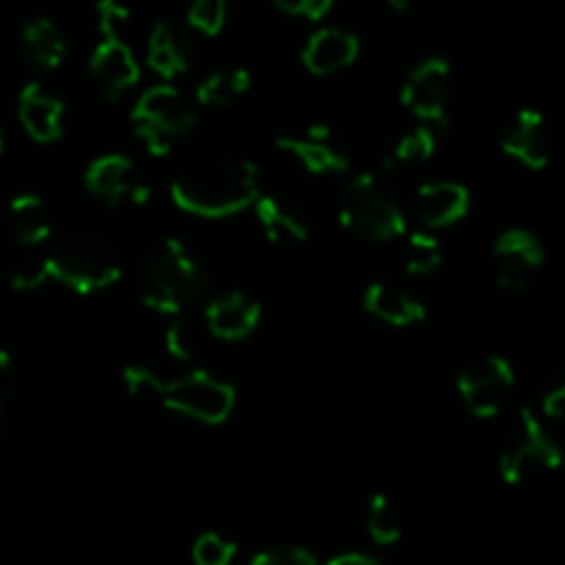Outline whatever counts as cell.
I'll use <instances>...</instances> for the list:
<instances>
[{"label": "cell", "instance_id": "obj_1", "mask_svg": "<svg viewBox=\"0 0 565 565\" xmlns=\"http://www.w3.org/2000/svg\"><path fill=\"white\" fill-rule=\"evenodd\" d=\"M121 279V259L108 237L92 230H70L50 246L47 254L11 274L14 290H36L47 281L88 296Z\"/></svg>", "mask_w": 565, "mask_h": 565}, {"label": "cell", "instance_id": "obj_2", "mask_svg": "<svg viewBox=\"0 0 565 565\" xmlns=\"http://www.w3.org/2000/svg\"><path fill=\"white\" fill-rule=\"evenodd\" d=\"M259 196V169L248 158L207 154L188 163L171 182L180 210L202 218H224L252 207Z\"/></svg>", "mask_w": 565, "mask_h": 565}, {"label": "cell", "instance_id": "obj_3", "mask_svg": "<svg viewBox=\"0 0 565 565\" xmlns=\"http://www.w3.org/2000/svg\"><path fill=\"white\" fill-rule=\"evenodd\" d=\"M202 268L177 237H163L143 248L136 268V287L143 307L160 315H177L202 292Z\"/></svg>", "mask_w": 565, "mask_h": 565}, {"label": "cell", "instance_id": "obj_4", "mask_svg": "<svg viewBox=\"0 0 565 565\" xmlns=\"http://www.w3.org/2000/svg\"><path fill=\"white\" fill-rule=\"evenodd\" d=\"M125 384L130 395H143L149 392L158 397L166 408L185 417L199 419L204 425H218L235 408V386L215 379L207 370H193L182 379H160L147 364H127Z\"/></svg>", "mask_w": 565, "mask_h": 565}, {"label": "cell", "instance_id": "obj_5", "mask_svg": "<svg viewBox=\"0 0 565 565\" xmlns=\"http://www.w3.org/2000/svg\"><path fill=\"white\" fill-rule=\"evenodd\" d=\"M130 121L147 152L163 158L174 138L185 136L196 125V114L180 88H174L171 83H158L138 97Z\"/></svg>", "mask_w": 565, "mask_h": 565}, {"label": "cell", "instance_id": "obj_6", "mask_svg": "<svg viewBox=\"0 0 565 565\" xmlns=\"http://www.w3.org/2000/svg\"><path fill=\"white\" fill-rule=\"evenodd\" d=\"M563 467V450L533 408H522L508 445L502 447L500 475L508 486H524Z\"/></svg>", "mask_w": 565, "mask_h": 565}, {"label": "cell", "instance_id": "obj_7", "mask_svg": "<svg viewBox=\"0 0 565 565\" xmlns=\"http://www.w3.org/2000/svg\"><path fill=\"white\" fill-rule=\"evenodd\" d=\"M340 221L342 226H353L370 241H392L406 232V213L370 171H362L348 182L340 202Z\"/></svg>", "mask_w": 565, "mask_h": 565}, {"label": "cell", "instance_id": "obj_8", "mask_svg": "<svg viewBox=\"0 0 565 565\" xmlns=\"http://www.w3.org/2000/svg\"><path fill=\"white\" fill-rule=\"evenodd\" d=\"M513 384H516V373L500 353H483L458 373V392L469 412L480 419L497 417L505 408Z\"/></svg>", "mask_w": 565, "mask_h": 565}, {"label": "cell", "instance_id": "obj_9", "mask_svg": "<svg viewBox=\"0 0 565 565\" xmlns=\"http://www.w3.org/2000/svg\"><path fill=\"white\" fill-rule=\"evenodd\" d=\"M494 279L502 290L522 292L544 268L546 252L530 230H505L494 243Z\"/></svg>", "mask_w": 565, "mask_h": 565}, {"label": "cell", "instance_id": "obj_10", "mask_svg": "<svg viewBox=\"0 0 565 565\" xmlns=\"http://www.w3.org/2000/svg\"><path fill=\"white\" fill-rule=\"evenodd\" d=\"M447 97H450V64L441 55L425 58L414 66L401 88V103L430 125H447Z\"/></svg>", "mask_w": 565, "mask_h": 565}, {"label": "cell", "instance_id": "obj_11", "mask_svg": "<svg viewBox=\"0 0 565 565\" xmlns=\"http://www.w3.org/2000/svg\"><path fill=\"white\" fill-rule=\"evenodd\" d=\"M502 152L524 163L527 169H544L552 158V132L544 114L535 108L516 110L502 132Z\"/></svg>", "mask_w": 565, "mask_h": 565}, {"label": "cell", "instance_id": "obj_12", "mask_svg": "<svg viewBox=\"0 0 565 565\" xmlns=\"http://www.w3.org/2000/svg\"><path fill=\"white\" fill-rule=\"evenodd\" d=\"M276 149L296 158L312 174H342L351 169V160L334 143L329 125H309L298 136H276Z\"/></svg>", "mask_w": 565, "mask_h": 565}, {"label": "cell", "instance_id": "obj_13", "mask_svg": "<svg viewBox=\"0 0 565 565\" xmlns=\"http://www.w3.org/2000/svg\"><path fill=\"white\" fill-rule=\"evenodd\" d=\"M92 66L94 81L103 86V92H108L110 97H119L127 88H132L141 77V66H138L136 53L130 50V44L121 36H103L92 50Z\"/></svg>", "mask_w": 565, "mask_h": 565}, {"label": "cell", "instance_id": "obj_14", "mask_svg": "<svg viewBox=\"0 0 565 565\" xmlns=\"http://www.w3.org/2000/svg\"><path fill=\"white\" fill-rule=\"evenodd\" d=\"M359 55V36L345 28L326 25L318 28L303 44V66L312 75H334L356 61Z\"/></svg>", "mask_w": 565, "mask_h": 565}, {"label": "cell", "instance_id": "obj_15", "mask_svg": "<svg viewBox=\"0 0 565 565\" xmlns=\"http://www.w3.org/2000/svg\"><path fill=\"white\" fill-rule=\"evenodd\" d=\"M259 318H263V307L252 296L237 290L213 298L207 303V309H204V323H207V329L218 340L226 342L246 340L257 329Z\"/></svg>", "mask_w": 565, "mask_h": 565}, {"label": "cell", "instance_id": "obj_16", "mask_svg": "<svg viewBox=\"0 0 565 565\" xmlns=\"http://www.w3.org/2000/svg\"><path fill=\"white\" fill-rule=\"evenodd\" d=\"M469 188L452 180L423 182L414 193V210L430 230L461 221L469 213Z\"/></svg>", "mask_w": 565, "mask_h": 565}, {"label": "cell", "instance_id": "obj_17", "mask_svg": "<svg viewBox=\"0 0 565 565\" xmlns=\"http://www.w3.org/2000/svg\"><path fill=\"white\" fill-rule=\"evenodd\" d=\"M22 127L33 141H55L64 132V103L44 92L39 83H28L20 92V105H17Z\"/></svg>", "mask_w": 565, "mask_h": 565}, {"label": "cell", "instance_id": "obj_18", "mask_svg": "<svg viewBox=\"0 0 565 565\" xmlns=\"http://www.w3.org/2000/svg\"><path fill=\"white\" fill-rule=\"evenodd\" d=\"M86 188L92 193H97L103 202L119 204L127 202L132 185H136V177H132V160L127 154H99L97 160H92L86 169Z\"/></svg>", "mask_w": 565, "mask_h": 565}, {"label": "cell", "instance_id": "obj_19", "mask_svg": "<svg viewBox=\"0 0 565 565\" xmlns=\"http://www.w3.org/2000/svg\"><path fill=\"white\" fill-rule=\"evenodd\" d=\"M364 309H367L373 318L384 320V323L397 326H414L419 320H425V303L419 298L408 296L401 287H392L386 281H373V285L364 290Z\"/></svg>", "mask_w": 565, "mask_h": 565}, {"label": "cell", "instance_id": "obj_20", "mask_svg": "<svg viewBox=\"0 0 565 565\" xmlns=\"http://www.w3.org/2000/svg\"><path fill=\"white\" fill-rule=\"evenodd\" d=\"M9 226L11 235L20 246L33 248L42 246L53 237V224H50L47 207H44L42 196L36 193H20L9 202Z\"/></svg>", "mask_w": 565, "mask_h": 565}, {"label": "cell", "instance_id": "obj_21", "mask_svg": "<svg viewBox=\"0 0 565 565\" xmlns=\"http://www.w3.org/2000/svg\"><path fill=\"white\" fill-rule=\"evenodd\" d=\"M257 213L259 226L265 235L274 243H303L309 241V226L285 199L270 196V193H259L257 202L252 204Z\"/></svg>", "mask_w": 565, "mask_h": 565}, {"label": "cell", "instance_id": "obj_22", "mask_svg": "<svg viewBox=\"0 0 565 565\" xmlns=\"http://www.w3.org/2000/svg\"><path fill=\"white\" fill-rule=\"evenodd\" d=\"M22 47L33 64L55 70L66 55V36L50 17H36L22 28Z\"/></svg>", "mask_w": 565, "mask_h": 565}, {"label": "cell", "instance_id": "obj_23", "mask_svg": "<svg viewBox=\"0 0 565 565\" xmlns=\"http://www.w3.org/2000/svg\"><path fill=\"white\" fill-rule=\"evenodd\" d=\"M147 61L158 75L177 77L188 70L191 55H188V47L180 39V33L169 22H154L152 31H149Z\"/></svg>", "mask_w": 565, "mask_h": 565}, {"label": "cell", "instance_id": "obj_24", "mask_svg": "<svg viewBox=\"0 0 565 565\" xmlns=\"http://www.w3.org/2000/svg\"><path fill=\"white\" fill-rule=\"evenodd\" d=\"M248 88H252V75H248V70L232 66V70L210 72V75L196 86V99L199 105L218 108V105H232L237 97H243Z\"/></svg>", "mask_w": 565, "mask_h": 565}, {"label": "cell", "instance_id": "obj_25", "mask_svg": "<svg viewBox=\"0 0 565 565\" xmlns=\"http://www.w3.org/2000/svg\"><path fill=\"white\" fill-rule=\"evenodd\" d=\"M439 147L434 127H414L397 136L384 152V169H401V166H417L428 160Z\"/></svg>", "mask_w": 565, "mask_h": 565}, {"label": "cell", "instance_id": "obj_26", "mask_svg": "<svg viewBox=\"0 0 565 565\" xmlns=\"http://www.w3.org/2000/svg\"><path fill=\"white\" fill-rule=\"evenodd\" d=\"M367 533L379 546H390L401 539L403 519L395 500L386 491H375L367 505Z\"/></svg>", "mask_w": 565, "mask_h": 565}, {"label": "cell", "instance_id": "obj_27", "mask_svg": "<svg viewBox=\"0 0 565 565\" xmlns=\"http://www.w3.org/2000/svg\"><path fill=\"white\" fill-rule=\"evenodd\" d=\"M441 259H445V252H441L439 237L430 235V232H423V230L408 235L406 257H403L408 274L412 276L434 274V270L441 265Z\"/></svg>", "mask_w": 565, "mask_h": 565}, {"label": "cell", "instance_id": "obj_28", "mask_svg": "<svg viewBox=\"0 0 565 565\" xmlns=\"http://www.w3.org/2000/svg\"><path fill=\"white\" fill-rule=\"evenodd\" d=\"M237 546L221 533H202L193 541V563L196 565H232Z\"/></svg>", "mask_w": 565, "mask_h": 565}, {"label": "cell", "instance_id": "obj_29", "mask_svg": "<svg viewBox=\"0 0 565 565\" xmlns=\"http://www.w3.org/2000/svg\"><path fill=\"white\" fill-rule=\"evenodd\" d=\"M188 22L204 36H215L226 22V3L224 0H196L188 9Z\"/></svg>", "mask_w": 565, "mask_h": 565}, {"label": "cell", "instance_id": "obj_30", "mask_svg": "<svg viewBox=\"0 0 565 565\" xmlns=\"http://www.w3.org/2000/svg\"><path fill=\"white\" fill-rule=\"evenodd\" d=\"M541 412L550 419H561L565 414V364L555 367L541 390Z\"/></svg>", "mask_w": 565, "mask_h": 565}, {"label": "cell", "instance_id": "obj_31", "mask_svg": "<svg viewBox=\"0 0 565 565\" xmlns=\"http://www.w3.org/2000/svg\"><path fill=\"white\" fill-rule=\"evenodd\" d=\"M163 342L169 356L180 359V362H188L193 356V351H196V337H193L191 326L182 323V320H171L163 334Z\"/></svg>", "mask_w": 565, "mask_h": 565}, {"label": "cell", "instance_id": "obj_32", "mask_svg": "<svg viewBox=\"0 0 565 565\" xmlns=\"http://www.w3.org/2000/svg\"><path fill=\"white\" fill-rule=\"evenodd\" d=\"M276 9L287 17H303L309 22H318L331 14L334 3L331 0H274Z\"/></svg>", "mask_w": 565, "mask_h": 565}, {"label": "cell", "instance_id": "obj_33", "mask_svg": "<svg viewBox=\"0 0 565 565\" xmlns=\"http://www.w3.org/2000/svg\"><path fill=\"white\" fill-rule=\"evenodd\" d=\"M252 565H318L315 555L301 546H281V550H268L254 555Z\"/></svg>", "mask_w": 565, "mask_h": 565}, {"label": "cell", "instance_id": "obj_34", "mask_svg": "<svg viewBox=\"0 0 565 565\" xmlns=\"http://www.w3.org/2000/svg\"><path fill=\"white\" fill-rule=\"evenodd\" d=\"M130 20V9L114 3V0H103L97 3V25L103 36H119V28Z\"/></svg>", "mask_w": 565, "mask_h": 565}, {"label": "cell", "instance_id": "obj_35", "mask_svg": "<svg viewBox=\"0 0 565 565\" xmlns=\"http://www.w3.org/2000/svg\"><path fill=\"white\" fill-rule=\"evenodd\" d=\"M326 565H381L375 557L370 555H362V552H345V555H337L331 557Z\"/></svg>", "mask_w": 565, "mask_h": 565}, {"label": "cell", "instance_id": "obj_36", "mask_svg": "<svg viewBox=\"0 0 565 565\" xmlns=\"http://www.w3.org/2000/svg\"><path fill=\"white\" fill-rule=\"evenodd\" d=\"M9 373H11V359L9 353L0 348V414H3V397H6V384H9Z\"/></svg>", "mask_w": 565, "mask_h": 565}, {"label": "cell", "instance_id": "obj_37", "mask_svg": "<svg viewBox=\"0 0 565 565\" xmlns=\"http://www.w3.org/2000/svg\"><path fill=\"white\" fill-rule=\"evenodd\" d=\"M0 154H3V132H0Z\"/></svg>", "mask_w": 565, "mask_h": 565}]
</instances>
